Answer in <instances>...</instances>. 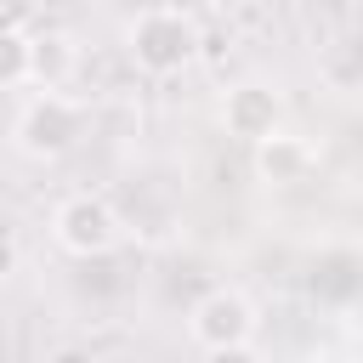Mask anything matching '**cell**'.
<instances>
[{"label": "cell", "mask_w": 363, "mask_h": 363, "mask_svg": "<svg viewBox=\"0 0 363 363\" xmlns=\"http://www.w3.org/2000/svg\"><path fill=\"white\" fill-rule=\"evenodd\" d=\"M199 45H204V34H199L193 11H182V6H147L125 23V57L147 79H170V74L193 68Z\"/></svg>", "instance_id": "cell-1"}, {"label": "cell", "mask_w": 363, "mask_h": 363, "mask_svg": "<svg viewBox=\"0 0 363 363\" xmlns=\"http://www.w3.org/2000/svg\"><path fill=\"white\" fill-rule=\"evenodd\" d=\"M85 125H91V108L79 96H68V91H34L17 108V119H11V147L23 159H34V164H57V159H68L79 147Z\"/></svg>", "instance_id": "cell-2"}, {"label": "cell", "mask_w": 363, "mask_h": 363, "mask_svg": "<svg viewBox=\"0 0 363 363\" xmlns=\"http://www.w3.org/2000/svg\"><path fill=\"white\" fill-rule=\"evenodd\" d=\"M51 238H57V250L74 255V261H102V255L119 250L125 221H119V210H113L102 193H68V199L51 210Z\"/></svg>", "instance_id": "cell-3"}, {"label": "cell", "mask_w": 363, "mask_h": 363, "mask_svg": "<svg viewBox=\"0 0 363 363\" xmlns=\"http://www.w3.org/2000/svg\"><path fill=\"white\" fill-rule=\"evenodd\" d=\"M255 335H261V312H255V301L238 284H216V289H204L187 306V340L199 352H210V346H250Z\"/></svg>", "instance_id": "cell-4"}, {"label": "cell", "mask_w": 363, "mask_h": 363, "mask_svg": "<svg viewBox=\"0 0 363 363\" xmlns=\"http://www.w3.org/2000/svg\"><path fill=\"white\" fill-rule=\"evenodd\" d=\"M216 119H221V130H227L233 142L255 147V142H267L272 130H284V91L267 85V79H244V85H233V91L221 96Z\"/></svg>", "instance_id": "cell-5"}, {"label": "cell", "mask_w": 363, "mask_h": 363, "mask_svg": "<svg viewBox=\"0 0 363 363\" xmlns=\"http://www.w3.org/2000/svg\"><path fill=\"white\" fill-rule=\"evenodd\" d=\"M312 170H318V147H312L306 136L272 130L267 142H255V176H261L267 187H301Z\"/></svg>", "instance_id": "cell-6"}, {"label": "cell", "mask_w": 363, "mask_h": 363, "mask_svg": "<svg viewBox=\"0 0 363 363\" xmlns=\"http://www.w3.org/2000/svg\"><path fill=\"white\" fill-rule=\"evenodd\" d=\"M306 295L318 306H352L363 295V255L357 250H323L306 267Z\"/></svg>", "instance_id": "cell-7"}, {"label": "cell", "mask_w": 363, "mask_h": 363, "mask_svg": "<svg viewBox=\"0 0 363 363\" xmlns=\"http://www.w3.org/2000/svg\"><path fill=\"white\" fill-rule=\"evenodd\" d=\"M74 68H79V40H74V34H62V28L34 34V74H28V85L62 91V85L74 79Z\"/></svg>", "instance_id": "cell-8"}, {"label": "cell", "mask_w": 363, "mask_h": 363, "mask_svg": "<svg viewBox=\"0 0 363 363\" xmlns=\"http://www.w3.org/2000/svg\"><path fill=\"white\" fill-rule=\"evenodd\" d=\"M34 74V34L28 28H0V91L28 85Z\"/></svg>", "instance_id": "cell-9"}, {"label": "cell", "mask_w": 363, "mask_h": 363, "mask_svg": "<svg viewBox=\"0 0 363 363\" xmlns=\"http://www.w3.org/2000/svg\"><path fill=\"white\" fill-rule=\"evenodd\" d=\"M204 363H261V352H255V340L250 346H210Z\"/></svg>", "instance_id": "cell-10"}, {"label": "cell", "mask_w": 363, "mask_h": 363, "mask_svg": "<svg viewBox=\"0 0 363 363\" xmlns=\"http://www.w3.org/2000/svg\"><path fill=\"white\" fill-rule=\"evenodd\" d=\"M17 261H23V250H17V233H11V227H0V284L17 272Z\"/></svg>", "instance_id": "cell-11"}, {"label": "cell", "mask_w": 363, "mask_h": 363, "mask_svg": "<svg viewBox=\"0 0 363 363\" xmlns=\"http://www.w3.org/2000/svg\"><path fill=\"white\" fill-rule=\"evenodd\" d=\"M28 17V0H0V28H23Z\"/></svg>", "instance_id": "cell-12"}, {"label": "cell", "mask_w": 363, "mask_h": 363, "mask_svg": "<svg viewBox=\"0 0 363 363\" xmlns=\"http://www.w3.org/2000/svg\"><path fill=\"white\" fill-rule=\"evenodd\" d=\"M306 363H352V352H318V357H306Z\"/></svg>", "instance_id": "cell-13"}, {"label": "cell", "mask_w": 363, "mask_h": 363, "mask_svg": "<svg viewBox=\"0 0 363 363\" xmlns=\"http://www.w3.org/2000/svg\"><path fill=\"white\" fill-rule=\"evenodd\" d=\"M352 363H363V323H357V335H352Z\"/></svg>", "instance_id": "cell-14"}]
</instances>
